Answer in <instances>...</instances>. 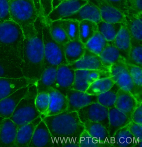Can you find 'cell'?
<instances>
[{
    "instance_id": "obj_1",
    "label": "cell",
    "mask_w": 142,
    "mask_h": 147,
    "mask_svg": "<svg viewBox=\"0 0 142 147\" xmlns=\"http://www.w3.org/2000/svg\"><path fill=\"white\" fill-rule=\"evenodd\" d=\"M44 16H38L34 26L24 33L22 71L24 77L37 81L45 69L43 32Z\"/></svg>"
},
{
    "instance_id": "obj_2",
    "label": "cell",
    "mask_w": 142,
    "mask_h": 147,
    "mask_svg": "<svg viewBox=\"0 0 142 147\" xmlns=\"http://www.w3.org/2000/svg\"><path fill=\"white\" fill-rule=\"evenodd\" d=\"M43 120L49 129L55 147H80V139L85 127L77 112L65 111L46 116Z\"/></svg>"
},
{
    "instance_id": "obj_3",
    "label": "cell",
    "mask_w": 142,
    "mask_h": 147,
    "mask_svg": "<svg viewBox=\"0 0 142 147\" xmlns=\"http://www.w3.org/2000/svg\"><path fill=\"white\" fill-rule=\"evenodd\" d=\"M24 39L22 29L15 22L0 23V51L17 60L22 67Z\"/></svg>"
},
{
    "instance_id": "obj_4",
    "label": "cell",
    "mask_w": 142,
    "mask_h": 147,
    "mask_svg": "<svg viewBox=\"0 0 142 147\" xmlns=\"http://www.w3.org/2000/svg\"><path fill=\"white\" fill-rule=\"evenodd\" d=\"M38 93L36 82L31 84L27 92L18 103L10 117L18 127L28 123L41 116L35 105Z\"/></svg>"
},
{
    "instance_id": "obj_5",
    "label": "cell",
    "mask_w": 142,
    "mask_h": 147,
    "mask_svg": "<svg viewBox=\"0 0 142 147\" xmlns=\"http://www.w3.org/2000/svg\"><path fill=\"white\" fill-rule=\"evenodd\" d=\"M11 20L18 24L23 33L34 26L38 16L33 0H9Z\"/></svg>"
},
{
    "instance_id": "obj_6",
    "label": "cell",
    "mask_w": 142,
    "mask_h": 147,
    "mask_svg": "<svg viewBox=\"0 0 142 147\" xmlns=\"http://www.w3.org/2000/svg\"><path fill=\"white\" fill-rule=\"evenodd\" d=\"M43 41L44 48L45 69L49 66L68 64L65 57L64 45L55 41L51 36L49 25L43 20Z\"/></svg>"
},
{
    "instance_id": "obj_7",
    "label": "cell",
    "mask_w": 142,
    "mask_h": 147,
    "mask_svg": "<svg viewBox=\"0 0 142 147\" xmlns=\"http://www.w3.org/2000/svg\"><path fill=\"white\" fill-rule=\"evenodd\" d=\"M111 78L121 88L129 91L139 102H142V91L136 87L128 72L125 61L121 60L110 67Z\"/></svg>"
},
{
    "instance_id": "obj_8",
    "label": "cell",
    "mask_w": 142,
    "mask_h": 147,
    "mask_svg": "<svg viewBox=\"0 0 142 147\" xmlns=\"http://www.w3.org/2000/svg\"><path fill=\"white\" fill-rule=\"evenodd\" d=\"M109 108L97 102L92 103L81 108L78 112L82 123L87 121L100 123L109 129Z\"/></svg>"
},
{
    "instance_id": "obj_9",
    "label": "cell",
    "mask_w": 142,
    "mask_h": 147,
    "mask_svg": "<svg viewBox=\"0 0 142 147\" xmlns=\"http://www.w3.org/2000/svg\"><path fill=\"white\" fill-rule=\"evenodd\" d=\"M110 77V71L98 70H75V80L72 89L86 92L89 86L95 81Z\"/></svg>"
},
{
    "instance_id": "obj_10",
    "label": "cell",
    "mask_w": 142,
    "mask_h": 147,
    "mask_svg": "<svg viewBox=\"0 0 142 147\" xmlns=\"http://www.w3.org/2000/svg\"><path fill=\"white\" fill-rule=\"evenodd\" d=\"M88 2V0H66L52 10L45 18L46 23L60 20L76 12Z\"/></svg>"
},
{
    "instance_id": "obj_11",
    "label": "cell",
    "mask_w": 142,
    "mask_h": 147,
    "mask_svg": "<svg viewBox=\"0 0 142 147\" xmlns=\"http://www.w3.org/2000/svg\"><path fill=\"white\" fill-rule=\"evenodd\" d=\"M68 112H78L81 108L92 103L98 102L97 95L88 94L86 92L71 89L66 93Z\"/></svg>"
},
{
    "instance_id": "obj_12",
    "label": "cell",
    "mask_w": 142,
    "mask_h": 147,
    "mask_svg": "<svg viewBox=\"0 0 142 147\" xmlns=\"http://www.w3.org/2000/svg\"><path fill=\"white\" fill-rule=\"evenodd\" d=\"M75 78V70L68 64L58 66L56 82L54 89L66 96L68 91L72 89Z\"/></svg>"
},
{
    "instance_id": "obj_13",
    "label": "cell",
    "mask_w": 142,
    "mask_h": 147,
    "mask_svg": "<svg viewBox=\"0 0 142 147\" xmlns=\"http://www.w3.org/2000/svg\"><path fill=\"white\" fill-rule=\"evenodd\" d=\"M68 65L74 70H98L105 71H110V68L104 65L98 55L86 49L84 55L80 59Z\"/></svg>"
},
{
    "instance_id": "obj_14",
    "label": "cell",
    "mask_w": 142,
    "mask_h": 147,
    "mask_svg": "<svg viewBox=\"0 0 142 147\" xmlns=\"http://www.w3.org/2000/svg\"><path fill=\"white\" fill-rule=\"evenodd\" d=\"M36 82V81L25 77L18 78H0V100L19 89Z\"/></svg>"
},
{
    "instance_id": "obj_15",
    "label": "cell",
    "mask_w": 142,
    "mask_h": 147,
    "mask_svg": "<svg viewBox=\"0 0 142 147\" xmlns=\"http://www.w3.org/2000/svg\"><path fill=\"white\" fill-rule=\"evenodd\" d=\"M30 85L19 89L0 100V117L3 119L10 118L18 103L27 92Z\"/></svg>"
},
{
    "instance_id": "obj_16",
    "label": "cell",
    "mask_w": 142,
    "mask_h": 147,
    "mask_svg": "<svg viewBox=\"0 0 142 147\" xmlns=\"http://www.w3.org/2000/svg\"><path fill=\"white\" fill-rule=\"evenodd\" d=\"M139 103L129 91L120 88L117 93L115 106L131 120L133 112Z\"/></svg>"
},
{
    "instance_id": "obj_17",
    "label": "cell",
    "mask_w": 142,
    "mask_h": 147,
    "mask_svg": "<svg viewBox=\"0 0 142 147\" xmlns=\"http://www.w3.org/2000/svg\"><path fill=\"white\" fill-rule=\"evenodd\" d=\"M55 147L53 138L42 119L37 125L28 147Z\"/></svg>"
},
{
    "instance_id": "obj_18",
    "label": "cell",
    "mask_w": 142,
    "mask_h": 147,
    "mask_svg": "<svg viewBox=\"0 0 142 147\" xmlns=\"http://www.w3.org/2000/svg\"><path fill=\"white\" fill-rule=\"evenodd\" d=\"M62 19L80 22L84 20H90L96 23L102 21L99 9L95 5L88 1L86 4L74 13Z\"/></svg>"
},
{
    "instance_id": "obj_19",
    "label": "cell",
    "mask_w": 142,
    "mask_h": 147,
    "mask_svg": "<svg viewBox=\"0 0 142 147\" xmlns=\"http://www.w3.org/2000/svg\"><path fill=\"white\" fill-rule=\"evenodd\" d=\"M18 128L10 118L3 119L0 127V147H15Z\"/></svg>"
},
{
    "instance_id": "obj_20",
    "label": "cell",
    "mask_w": 142,
    "mask_h": 147,
    "mask_svg": "<svg viewBox=\"0 0 142 147\" xmlns=\"http://www.w3.org/2000/svg\"><path fill=\"white\" fill-rule=\"evenodd\" d=\"M48 93L49 96V107L45 117L66 111L68 107L66 96L54 88H50Z\"/></svg>"
},
{
    "instance_id": "obj_21",
    "label": "cell",
    "mask_w": 142,
    "mask_h": 147,
    "mask_svg": "<svg viewBox=\"0 0 142 147\" xmlns=\"http://www.w3.org/2000/svg\"><path fill=\"white\" fill-rule=\"evenodd\" d=\"M83 124L85 130L92 137L105 147H112L109 133L104 126L100 123L91 121H87Z\"/></svg>"
},
{
    "instance_id": "obj_22",
    "label": "cell",
    "mask_w": 142,
    "mask_h": 147,
    "mask_svg": "<svg viewBox=\"0 0 142 147\" xmlns=\"http://www.w3.org/2000/svg\"><path fill=\"white\" fill-rule=\"evenodd\" d=\"M42 120L40 116L28 123L18 127L15 147H28L36 127Z\"/></svg>"
},
{
    "instance_id": "obj_23",
    "label": "cell",
    "mask_w": 142,
    "mask_h": 147,
    "mask_svg": "<svg viewBox=\"0 0 142 147\" xmlns=\"http://www.w3.org/2000/svg\"><path fill=\"white\" fill-rule=\"evenodd\" d=\"M97 7L99 9L102 21L106 23L125 24V16L119 9L109 4L105 0L100 2Z\"/></svg>"
},
{
    "instance_id": "obj_24",
    "label": "cell",
    "mask_w": 142,
    "mask_h": 147,
    "mask_svg": "<svg viewBox=\"0 0 142 147\" xmlns=\"http://www.w3.org/2000/svg\"><path fill=\"white\" fill-rule=\"evenodd\" d=\"M109 132L111 138L116 131L127 125L131 121L115 106L109 108Z\"/></svg>"
},
{
    "instance_id": "obj_25",
    "label": "cell",
    "mask_w": 142,
    "mask_h": 147,
    "mask_svg": "<svg viewBox=\"0 0 142 147\" xmlns=\"http://www.w3.org/2000/svg\"><path fill=\"white\" fill-rule=\"evenodd\" d=\"M142 13L125 15V25L131 37V39L142 44Z\"/></svg>"
},
{
    "instance_id": "obj_26",
    "label": "cell",
    "mask_w": 142,
    "mask_h": 147,
    "mask_svg": "<svg viewBox=\"0 0 142 147\" xmlns=\"http://www.w3.org/2000/svg\"><path fill=\"white\" fill-rule=\"evenodd\" d=\"M86 48L78 39L70 40L64 45L65 57L68 64L78 61L82 57L85 53Z\"/></svg>"
},
{
    "instance_id": "obj_27",
    "label": "cell",
    "mask_w": 142,
    "mask_h": 147,
    "mask_svg": "<svg viewBox=\"0 0 142 147\" xmlns=\"http://www.w3.org/2000/svg\"><path fill=\"white\" fill-rule=\"evenodd\" d=\"M58 66H49L46 68L36 82L38 92H48L54 88L56 82Z\"/></svg>"
},
{
    "instance_id": "obj_28",
    "label": "cell",
    "mask_w": 142,
    "mask_h": 147,
    "mask_svg": "<svg viewBox=\"0 0 142 147\" xmlns=\"http://www.w3.org/2000/svg\"><path fill=\"white\" fill-rule=\"evenodd\" d=\"M113 43L119 50L121 56L125 60L126 62L128 59L131 49V37L125 24L116 36Z\"/></svg>"
},
{
    "instance_id": "obj_29",
    "label": "cell",
    "mask_w": 142,
    "mask_h": 147,
    "mask_svg": "<svg viewBox=\"0 0 142 147\" xmlns=\"http://www.w3.org/2000/svg\"><path fill=\"white\" fill-rule=\"evenodd\" d=\"M112 147H135L134 138L129 129V124L116 131L111 138Z\"/></svg>"
},
{
    "instance_id": "obj_30",
    "label": "cell",
    "mask_w": 142,
    "mask_h": 147,
    "mask_svg": "<svg viewBox=\"0 0 142 147\" xmlns=\"http://www.w3.org/2000/svg\"><path fill=\"white\" fill-rule=\"evenodd\" d=\"M99 56L104 65L109 68L112 65L120 61L125 60L121 56L118 49L113 44V41H109V44Z\"/></svg>"
},
{
    "instance_id": "obj_31",
    "label": "cell",
    "mask_w": 142,
    "mask_h": 147,
    "mask_svg": "<svg viewBox=\"0 0 142 147\" xmlns=\"http://www.w3.org/2000/svg\"><path fill=\"white\" fill-rule=\"evenodd\" d=\"M24 77L21 67L13 61H0V78H18Z\"/></svg>"
},
{
    "instance_id": "obj_32",
    "label": "cell",
    "mask_w": 142,
    "mask_h": 147,
    "mask_svg": "<svg viewBox=\"0 0 142 147\" xmlns=\"http://www.w3.org/2000/svg\"><path fill=\"white\" fill-rule=\"evenodd\" d=\"M125 24L122 23H109L100 21L97 23L98 31L109 42L114 41Z\"/></svg>"
},
{
    "instance_id": "obj_33",
    "label": "cell",
    "mask_w": 142,
    "mask_h": 147,
    "mask_svg": "<svg viewBox=\"0 0 142 147\" xmlns=\"http://www.w3.org/2000/svg\"><path fill=\"white\" fill-rule=\"evenodd\" d=\"M98 32L97 23L90 20H84L79 23V35L80 41L84 45Z\"/></svg>"
},
{
    "instance_id": "obj_34",
    "label": "cell",
    "mask_w": 142,
    "mask_h": 147,
    "mask_svg": "<svg viewBox=\"0 0 142 147\" xmlns=\"http://www.w3.org/2000/svg\"><path fill=\"white\" fill-rule=\"evenodd\" d=\"M115 83L111 77L100 79L92 82L86 92L88 94L91 95H99L109 90Z\"/></svg>"
},
{
    "instance_id": "obj_35",
    "label": "cell",
    "mask_w": 142,
    "mask_h": 147,
    "mask_svg": "<svg viewBox=\"0 0 142 147\" xmlns=\"http://www.w3.org/2000/svg\"><path fill=\"white\" fill-rule=\"evenodd\" d=\"M108 44L109 41L98 31L85 45V47L88 50L99 55Z\"/></svg>"
},
{
    "instance_id": "obj_36",
    "label": "cell",
    "mask_w": 142,
    "mask_h": 147,
    "mask_svg": "<svg viewBox=\"0 0 142 147\" xmlns=\"http://www.w3.org/2000/svg\"><path fill=\"white\" fill-rule=\"evenodd\" d=\"M120 88V86L116 82L115 83L109 90L97 95L98 102L109 108L115 106L117 93Z\"/></svg>"
},
{
    "instance_id": "obj_37",
    "label": "cell",
    "mask_w": 142,
    "mask_h": 147,
    "mask_svg": "<svg viewBox=\"0 0 142 147\" xmlns=\"http://www.w3.org/2000/svg\"><path fill=\"white\" fill-rule=\"evenodd\" d=\"M126 64L142 67V44L131 39V47Z\"/></svg>"
},
{
    "instance_id": "obj_38",
    "label": "cell",
    "mask_w": 142,
    "mask_h": 147,
    "mask_svg": "<svg viewBox=\"0 0 142 147\" xmlns=\"http://www.w3.org/2000/svg\"><path fill=\"white\" fill-rule=\"evenodd\" d=\"M63 28L70 40L79 38V23L78 21L60 19L55 21Z\"/></svg>"
},
{
    "instance_id": "obj_39",
    "label": "cell",
    "mask_w": 142,
    "mask_h": 147,
    "mask_svg": "<svg viewBox=\"0 0 142 147\" xmlns=\"http://www.w3.org/2000/svg\"><path fill=\"white\" fill-rule=\"evenodd\" d=\"M51 36L55 41L60 45H65L70 41L63 28L56 21L48 24Z\"/></svg>"
},
{
    "instance_id": "obj_40",
    "label": "cell",
    "mask_w": 142,
    "mask_h": 147,
    "mask_svg": "<svg viewBox=\"0 0 142 147\" xmlns=\"http://www.w3.org/2000/svg\"><path fill=\"white\" fill-rule=\"evenodd\" d=\"M49 96L48 93H38L35 100L37 109L41 114L42 119L45 117L49 107Z\"/></svg>"
},
{
    "instance_id": "obj_41",
    "label": "cell",
    "mask_w": 142,
    "mask_h": 147,
    "mask_svg": "<svg viewBox=\"0 0 142 147\" xmlns=\"http://www.w3.org/2000/svg\"><path fill=\"white\" fill-rule=\"evenodd\" d=\"M125 64L134 83L139 90L142 91V68L126 63Z\"/></svg>"
},
{
    "instance_id": "obj_42",
    "label": "cell",
    "mask_w": 142,
    "mask_h": 147,
    "mask_svg": "<svg viewBox=\"0 0 142 147\" xmlns=\"http://www.w3.org/2000/svg\"><path fill=\"white\" fill-rule=\"evenodd\" d=\"M79 145L80 147H105L104 145L100 144L95 139L92 137L85 130L80 136Z\"/></svg>"
},
{
    "instance_id": "obj_43",
    "label": "cell",
    "mask_w": 142,
    "mask_h": 147,
    "mask_svg": "<svg viewBox=\"0 0 142 147\" xmlns=\"http://www.w3.org/2000/svg\"><path fill=\"white\" fill-rule=\"evenodd\" d=\"M129 129L134 138L135 147H142V125L131 121L129 124Z\"/></svg>"
},
{
    "instance_id": "obj_44",
    "label": "cell",
    "mask_w": 142,
    "mask_h": 147,
    "mask_svg": "<svg viewBox=\"0 0 142 147\" xmlns=\"http://www.w3.org/2000/svg\"><path fill=\"white\" fill-rule=\"evenodd\" d=\"M9 1V0H0V23L11 20Z\"/></svg>"
},
{
    "instance_id": "obj_45",
    "label": "cell",
    "mask_w": 142,
    "mask_h": 147,
    "mask_svg": "<svg viewBox=\"0 0 142 147\" xmlns=\"http://www.w3.org/2000/svg\"><path fill=\"white\" fill-rule=\"evenodd\" d=\"M109 4L116 8L125 15L128 13L127 0H105Z\"/></svg>"
},
{
    "instance_id": "obj_46",
    "label": "cell",
    "mask_w": 142,
    "mask_h": 147,
    "mask_svg": "<svg viewBox=\"0 0 142 147\" xmlns=\"http://www.w3.org/2000/svg\"><path fill=\"white\" fill-rule=\"evenodd\" d=\"M131 120L136 123L142 125V102L139 103L133 112Z\"/></svg>"
},
{
    "instance_id": "obj_47",
    "label": "cell",
    "mask_w": 142,
    "mask_h": 147,
    "mask_svg": "<svg viewBox=\"0 0 142 147\" xmlns=\"http://www.w3.org/2000/svg\"><path fill=\"white\" fill-rule=\"evenodd\" d=\"M128 13L137 15L142 13V0H133L128 9Z\"/></svg>"
},
{
    "instance_id": "obj_48",
    "label": "cell",
    "mask_w": 142,
    "mask_h": 147,
    "mask_svg": "<svg viewBox=\"0 0 142 147\" xmlns=\"http://www.w3.org/2000/svg\"><path fill=\"white\" fill-rule=\"evenodd\" d=\"M44 17L46 18L53 10V0H39Z\"/></svg>"
},
{
    "instance_id": "obj_49",
    "label": "cell",
    "mask_w": 142,
    "mask_h": 147,
    "mask_svg": "<svg viewBox=\"0 0 142 147\" xmlns=\"http://www.w3.org/2000/svg\"><path fill=\"white\" fill-rule=\"evenodd\" d=\"M2 60H8L13 61L15 64H18L22 68V65L17 60L0 51V61Z\"/></svg>"
},
{
    "instance_id": "obj_50",
    "label": "cell",
    "mask_w": 142,
    "mask_h": 147,
    "mask_svg": "<svg viewBox=\"0 0 142 147\" xmlns=\"http://www.w3.org/2000/svg\"><path fill=\"white\" fill-rule=\"evenodd\" d=\"M33 1L37 11L38 16H44V17L39 0H33Z\"/></svg>"
},
{
    "instance_id": "obj_51",
    "label": "cell",
    "mask_w": 142,
    "mask_h": 147,
    "mask_svg": "<svg viewBox=\"0 0 142 147\" xmlns=\"http://www.w3.org/2000/svg\"><path fill=\"white\" fill-rule=\"evenodd\" d=\"M64 0H53V3H52V5H53V8H56Z\"/></svg>"
},
{
    "instance_id": "obj_52",
    "label": "cell",
    "mask_w": 142,
    "mask_h": 147,
    "mask_svg": "<svg viewBox=\"0 0 142 147\" xmlns=\"http://www.w3.org/2000/svg\"><path fill=\"white\" fill-rule=\"evenodd\" d=\"M104 1H105V0H88V1L90 2L93 3V4L97 6L100 2Z\"/></svg>"
},
{
    "instance_id": "obj_53",
    "label": "cell",
    "mask_w": 142,
    "mask_h": 147,
    "mask_svg": "<svg viewBox=\"0 0 142 147\" xmlns=\"http://www.w3.org/2000/svg\"><path fill=\"white\" fill-rule=\"evenodd\" d=\"M127 5H128V9L131 7L132 3L133 0H127Z\"/></svg>"
},
{
    "instance_id": "obj_54",
    "label": "cell",
    "mask_w": 142,
    "mask_h": 147,
    "mask_svg": "<svg viewBox=\"0 0 142 147\" xmlns=\"http://www.w3.org/2000/svg\"><path fill=\"white\" fill-rule=\"evenodd\" d=\"M3 119V118H2V117H0V127H1V124L2 122Z\"/></svg>"
},
{
    "instance_id": "obj_55",
    "label": "cell",
    "mask_w": 142,
    "mask_h": 147,
    "mask_svg": "<svg viewBox=\"0 0 142 147\" xmlns=\"http://www.w3.org/2000/svg\"><path fill=\"white\" fill-rule=\"evenodd\" d=\"M64 1H66V0H64Z\"/></svg>"
}]
</instances>
